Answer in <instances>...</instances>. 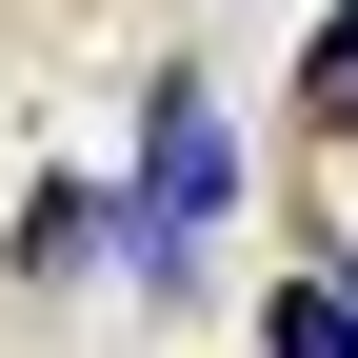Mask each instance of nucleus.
I'll return each mask as SVG.
<instances>
[{
  "label": "nucleus",
  "instance_id": "nucleus-1",
  "mask_svg": "<svg viewBox=\"0 0 358 358\" xmlns=\"http://www.w3.org/2000/svg\"><path fill=\"white\" fill-rule=\"evenodd\" d=\"M219 179H239V159H219V100L159 80V140H140V259H159V279H179V239L219 219Z\"/></svg>",
  "mask_w": 358,
  "mask_h": 358
},
{
  "label": "nucleus",
  "instance_id": "nucleus-2",
  "mask_svg": "<svg viewBox=\"0 0 358 358\" xmlns=\"http://www.w3.org/2000/svg\"><path fill=\"white\" fill-rule=\"evenodd\" d=\"M259 358H358V279H319V259H299V279L259 299Z\"/></svg>",
  "mask_w": 358,
  "mask_h": 358
},
{
  "label": "nucleus",
  "instance_id": "nucleus-3",
  "mask_svg": "<svg viewBox=\"0 0 358 358\" xmlns=\"http://www.w3.org/2000/svg\"><path fill=\"white\" fill-rule=\"evenodd\" d=\"M299 100H319V120H338V140H358V0H338V20H319V40H299Z\"/></svg>",
  "mask_w": 358,
  "mask_h": 358
}]
</instances>
